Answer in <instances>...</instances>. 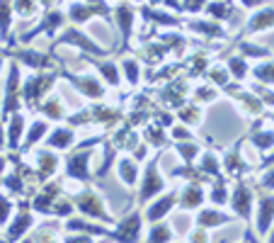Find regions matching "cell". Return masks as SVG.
<instances>
[{"label": "cell", "mask_w": 274, "mask_h": 243, "mask_svg": "<svg viewBox=\"0 0 274 243\" xmlns=\"http://www.w3.org/2000/svg\"><path fill=\"white\" fill-rule=\"evenodd\" d=\"M163 178L158 175V170H155V163H151L148 165V170H146V178H143V190H141V199L138 202H148V197H153V194H158L160 190H163Z\"/></svg>", "instance_id": "obj_1"}, {"label": "cell", "mask_w": 274, "mask_h": 243, "mask_svg": "<svg viewBox=\"0 0 274 243\" xmlns=\"http://www.w3.org/2000/svg\"><path fill=\"white\" fill-rule=\"evenodd\" d=\"M78 207H80L83 211L92 214V216H100V219H105V221H112V219L105 214V209H102V199H100L97 194H92V192H85L83 197H78Z\"/></svg>", "instance_id": "obj_2"}, {"label": "cell", "mask_w": 274, "mask_h": 243, "mask_svg": "<svg viewBox=\"0 0 274 243\" xmlns=\"http://www.w3.org/2000/svg\"><path fill=\"white\" fill-rule=\"evenodd\" d=\"M138 228H141V219H138V214H134V216H129V219L119 226L117 238H119V241H134V238L138 236Z\"/></svg>", "instance_id": "obj_3"}, {"label": "cell", "mask_w": 274, "mask_h": 243, "mask_svg": "<svg viewBox=\"0 0 274 243\" xmlns=\"http://www.w3.org/2000/svg\"><path fill=\"white\" fill-rule=\"evenodd\" d=\"M233 209H235L240 216H247V214H250V192L245 190V185H238V187H235Z\"/></svg>", "instance_id": "obj_4"}, {"label": "cell", "mask_w": 274, "mask_h": 243, "mask_svg": "<svg viewBox=\"0 0 274 243\" xmlns=\"http://www.w3.org/2000/svg\"><path fill=\"white\" fill-rule=\"evenodd\" d=\"M272 25H274V10L272 8H264L262 13H257L250 20V32H259V30H267Z\"/></svg>", "instance_id": "obj_5"}, {"label": "cell", "mask_w": 274, "mask_h": 243, "mask_svg": "<svg viewBox=\"0 0 274 243\" xmlns=\"http://www.w3.org/2000/svg\"><path fill=\"white\" fill-rule=\"evenodd\" d=\"M274 219V199L272 197H264L259 202V231H267L269 224Z\"/></svg>", "instance_id": "obj_6"}, {"label": "cell", "mask_w": 274, "mask_h": 243, "mask_svg": "<svg viewBox=\"0 0 274 243\" xmlns=\"http://www.w3.org/2000/svg\"><path fill=\"white\" fill-rule=\"evenodd\" d=\"M73 83H76V88L83 90L88 97H100V95H102V85H100L95 78H73Z\"/></svg>", "instance_id": "obj_7"}, {"label": "cell", "mask_w": 274, "mask_h": 243, "mask_svg": "<svg viewBox=\"0 0 274 243\" xmlns=\"http://www.w3.org/2000/svg\"><path fill=\"white\" fill-rule=\"evenodd\" d=\"M172 202H175V197H172V194H167V197H163L160 202H155V204L148 209V219H153V221L163 219V216L167 214V209L172 207Z\"/></svg>", "instance_id": "obj_8"}, {"label": "cell", "mask_w": 274, "mask_h": 243, "mask_svg": "<svg viewBox=\"0 0 274 243\" xmlns=\"http://www.w3.org/2000/svg\"><path fill=\"white\" fill-rule=\"evenodd\" d=\"M71 141H73V134H71L68 129H59V131H54L51 139H49V144H51L54 148H68Z\"/></svg>", "instance_id": "obj_9"}, {"label": "cell", "mask_w": 274, "mask_h": 243, "mask_svg": "<svg viewBox=\"0 0 274 243\" xmlns=\"http://www.w3.org/2000/svg\"><path fill=\"white\" fill-rule=\"evenodd\" d=\"M201 199H204V194H201V190L199 187H187L184 190V194H182V207H187V209H192V207H197V204H201Z\"/></svg>", "instance_id": "obj_10"}, {"label": "cell", "mask_w": 274, "mask_h": 243, "mask_svg": "<svg viewBox=\"0 0 274 243\" xmlns=\"http://www.w3.org/2000/svg\"><path fill=\"white\" fill-rule=\"evenodd\" d=\"M119 175H122V180H124L126 185H134V178H136V165H134V161L122 158V161H119Z\"/></svg>", "instance_id": "obj_11"}, {"label": "cell", "mask_w": 274, "mask_h": 243, "mask_svg": "<svg viewBox=\"0 0 274 243\" xmlns=\"http://www.w3.org/2000/svg\"><path fill=\"white\" fill-rule=\"evenodd\" d=\"M68 170L73 173V175H88V153H83V156H76V158H71V163H68Z\"/></svg>", "instance_id": "obj_12"}, {"label": "cell", "mask_w": 274, "mask_h": 243, "mask_svg": "<svg viewBox=\"0 0 274 243\" xmlns=\"http://www.w3.org/2000/svg\"><path fill=\"white\" fill-rule=\"evenodd\" d=\"M228 216L218 214V211H201L199 214V224L201 226H218V224H226Z\"/></svg>", "instance_id": "obj_13"}, {"label": "cell", "mask_w": 274, "mask_h": 243, "mask_svg": "<svg viewBox=\"0 0 274 243\" xmlns=\"http://www.w3.org/2000/svg\"><path fill=\"white\" fill-rule=\"evenodd\" d=\"M167 238H170L167 226H163V224L153 226V231H151V243H167Z\"/></svg>", "instance_id": "obj_14"}, {"label": "cell", "mask_w": 274, "mask_h": 243, "mask_svg": "<svg viewBox=\"0 0 274 243\" xmlns=\"http://www.w3.org/2000/svg\"><path fill=\"white\" fill-rule=\"evenodd\" d=\"M97 68L105 73V78H107L112 85H119V76H117V68H114V64H97Z\"/></svg>", "instance_id": "obj_15"}, {"label": "cell", "mask_w": 274, "mask_h": 243, "mask_svg": "<svg viewBox=\"0 0 274 243\" xmlns=\"http://www.w3.org/2000/svg\"><path fill=\"white\" fill-rule=\"evenodd\" d=\"M25 129V119L22 117H15L13 119V129H10V146H17V139H20V131Z\"/></svg>", "instance_id": "obj_16"}, {"label": "cell", "mask_w": 274, "mask_h": 243, "mask_svg": "<svg viewBox=\"0 0 274 243\" xmlns=\"http://www.w3.org/2000/svg\"><path fill=\"white\" fill-rule=\"evenodd\" d=\"M8 25H10V3L0 0V27H3V32H8Z\"/></svg>", "instance_id": "obj_17"}, {"label": "cell", "mask_w": 274, "mask_h": 243, "mask_svg": "<svg viewBox=\"0 0 274 243\" xmlns=\"http://www.w3.org/2000/svg\"><path fill=\"white\" fill-rule=\"evenodd\" d=\"M30 224H32V219H30L27 214H25V216H20V219L15 221V226H13V231H10V238L15 241V238H17V236H20V233H22V231H25V228H27Z\"/></svg>", "instance_id": "obj_18"}, {"label": "cell", "mask_w": 274, "mask_h": 243, "mask_svg": "<svg viewBox=\"0 0 274 243\" xmlns=\"http://www.w3.org/2000/svg\"><path fill=\"white\" fill-rule=\"evenodd\" d=\"M46 127H49L46 122H37V124H34V129H32V131H30V136H27V144H30V146H32V144H37V139L46 131Z\"/></svg>", "instance_id": "obj_19"}, {"label": "cell", "mask_w": 274, "mask_h": 243, "mask_svg": "<svg viewBox=\"0 0 274 243\" xmlns=\"http://www.w3.org/2000/svg\"><path fill=\"white\" fill-rule=\"evenodd\" d=\"M255 76L262 78V81H267V83H274V64L262 66V68H255Z\"/></svg>", "instance_id": "obj_20"}, {"label": "cell", "mask_w": 274, "mask_h": 243, "mask_svg": "<svg viewBox=\"0 0 274 243\" xmlns=\"http://www.w3.org/2000/svg\"><path fill=\"white\" fill-rule=\"evenodd\" d=\"M255 144H257L259 148H269V146L274 144V131H264V134L255 136Z\"/></svg>", "instance_id": "obj_21"}, {"label": "cell", "mask_w": 274, "mask_h": 243, "mask_svg": "<svg viewBox=\"0 0 274 243\" xmlns=\"http://www.w3.org/2000/svg\"><path fill=\"white\" fill-rule=\"evenodd\" d=\"M192 27H194V30H199V32H206V34H221V30H218V27H213L211 22H194Z\"/></svg>", "instance_id": "obj_22"}, {"label": "cell", "mask_w": 274, "mask_h": 243, "mask_svg": "<svg viewBox=\"0 0 274 243\" xmlns=\"http://www.w3.org/2000/svg\"><path fill=\"white\" fill-rule=\"evenodd\" d=\"M15 8H17V13H20L22 17L32 15V3H30V0H15Z\"/></svg>", "instance_id": "obj_23"}, {"label": "cell", "mask_w": 274, "mask_h": 243, "mask_svg": "<svg viewBox=\"0 0 274 243\" xmlns=\"http://www.w3.org/2000/svg\"><path fill=\"white\" fill-rule=\"evenodd\" d=\"M8 216H10V202L0 197V224L8 221Z\"/></svg>", "instance_id": "obj_24"}, {"label": "cell", "mask_w": 274, "mask_h": 243, "mask_svg": "<svg viewBox=\"0 0 274 243\" xmlns=\"http://www.w3.org/2000/svg\"><path fill=\"white\" fill-rule=\"evenodd\" d=\"M124 64H126V71H129V81L136 83L138 81V66H136V61H124Z\"/></svg>", "instance_id": "obj_25"}, {"label": "cell", "mask_w": 274, "mask_h": 243, "mask_svg": "<svg viewBox=\"0 0 274 243\" xmlns=\"http://www.w3.org/2000/svg\"><path fill=\"white\" fill-rule=\"evenodd\" d=\"M230 73H235L238 78H240V76H245V66H243V61H240V59H233V61H230Z\"/></svg>", "instance_id": "obj_26"}, {"label": "cell", "mask_w": 274, "mask_h": 243, "mask_svg": "<svg viewBox=\"0 0 274 243\" xmlns=\"http://www.w3.org/2000/svg\"><path fill=\"white\" fill-rule=\"evenodd\" d=\"M204 168H206L209 173H216V170H218V163L213 161V156H211V153H206V156H204Z\"/></svg>", "instance_id": "obj_27"}, {"label": "cell", "mask_w": 274, "mask_h": 243, "mask_svg": "<svg viewBox=\"0 0 274 243\" xmlns=\"http://www.w3.org/2000/svg\"><path fill=\"white\" fill-rule=\"evenodd\" d=\"M209 13H211V15H218V17H223L228 10H226V5H223V3H213V5H209Z\"/></svg>", "instance_id": "obj_28"}, {"label": "cell", "mask_w": 274, "mask_h": 243, "mask_svg": "<svg viewBox=\"0 0 274 243\" xmlns=\"http://www.w3.org/2000/svg\"><path fill=\"white\" fill-rule=\"evenodd\" d=\"M204 5V0H187V10H199Z\"/></svg>", "instance_id": "obj_29"}, {"label": "cell", "mask_w": 274, "mask_h": 243, "mask_svg": "<svg viewBox=\"0 0 274 243\" xmlns=\"http://www.w3.org/2000/svg\"><path fill=\"white\" fill-rule=\"evenodd\" d=\"M192 243H206V236H204L201 231H194V233H192Z\"/></svg>", "instance_id": "obj_30"}, {"label": "cell", "mask_w": 274, "mask_h": 243, "mask_svg": "<svg viewBox=\"0 0 274 243\" xmlns=\"http://www.w3.org/2000/svg\"><path fill=\"white\" fill-rule=\"evenodd\" d=\"M66 243H90V238L88 236H80V238H68Z\"/></svg>", "instance_id": "obj_31"}, {"label": "cell", "mask_w": 274, "mask_h": 243, "mask_svg": "<svg viewBox=\"0 0 274 243\" xmlns=\"http://www.w3.org/2000/svg\"><path fill=\"white\" fill-rule=\"evenodd\" d=\"M240 3H243L245 8H252V5H257V3H259V0H240Z\"/></svg>", "instance_id": "obj_32"}, {"label": "cell", "mask_w": 274, "mask_h": 243, "mask_svg": "<svg viewBox=\"0 0 274 243\" xmlns=\"http://www.w3.org/2000/svg\"><path fill=\"white\" fill-rule=\"evenodd\" d=\"M0 148H3V127H0Z\"/></svg>", "instance_id": "obj_33"}, {"label": "cell", "mask_w": 274, "mask_h": 243, "mask_svg": "<svg viewBox=\"0 0 274 243\" xmlns=\"http://www.w3.org/2000/svg\"><path fill=\"white\" fill-rule=\"evenodd\" d=\"M0 68H3V66H0Z\"/></svg>", "instance_id": "obj_34"}]
</instances>
